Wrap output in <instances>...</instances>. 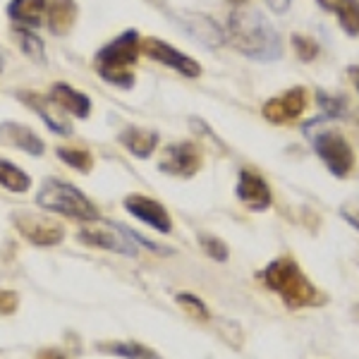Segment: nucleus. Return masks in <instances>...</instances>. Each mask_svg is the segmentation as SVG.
<instances>
[{
    "instance_id": "nucleus-23",
    "label": "nucleus",
    "mask_w": 359,
    "mask_h": 359,
    "mask_svg": "<svg viewBox=\"0 0 359 359\" xmlns=\"http://www.w3.org/2000/svg\"><path fill=\"white\" fill-rule=\"evenodd\" d=\"M17 43H20V48L25 50V55L29 57V60H34V62H46V46L41 39L36 36V34L32 32V29H25V27H20L17 29Z\"/></svg>"
},
{
    "instance_id": "nucleus-17",
    "label": "nucleus",
    "mask_w": 359,
    "mask_h": 359,
    "mask_svg": "<svg viewBox=\"0 0 359 359\" xmlns=\"http://www.w3.org/2000/svg\"><path fill=\"white\" fill-rule=\"evenodd\" d=\"M158 132L154 130H142V127H125L123 132H120L118 142L123 144V147L130 151L132 156H137V158H149L156 147H158Z\"/></svg>"
},
{
    "instance_id": "nucleus-25",
    "label": "nucleus",
    "mask_w": 359,
    "mask_h": 359,
    "mask_svg": "<svg viewBox=\"0 0 359 359\" xmlns=\"http://www.w3.org/2000/svg\"><path fill=\"white\" fill-rule=\"evenodd\" d=\"M57 156H60L69 168H74V170H79V172H89L91 168H94V158H91V154L84 151V149H57Z\"/></svg>"
},
{
    "instance_id": "nucleus-1",
    "label": "nucleus",
    "mask_w": 359,
    "mask_h": 359,
    "mask_svg": "<svg viewBox=\"0 0 359 359\" xmlns=\"http://www.w3.org/2000/svg\"><path fill=\"white\" fill-rule=\"evenodd\" d=\"M225 39L242 55L259 62L278 60L283 55V41L273 25L266 20L264 13L254 8H237L230 13L228 25H225Z\"/></svg>"
},
{
    "instance_id": "nucleus-2",
    "label": "nucleus",
    "mask_w": 359,
    "mask_h": 359,
    "mask_svg": "<svg viewBox=\"0 0 359 359\" xmlns=\"http://www.w3.org/2000/svg\"><path fill=\"white\" fill-rule=\"evenodd\" d=\"M262 280L271 292H276L280 297V302L290 311L309 309V306H318L326 302V297L304 276V271L299 269V264L292 257L273 259L262 271Z\"/></svg>"
},
{
    "instance_id": "nucleus-35",
    "label": "nucleus",
    "mask_w": 359,
    "mask_h": 359,
    "mask_svg": "<svg viewBox=\"0 0 359 359\" xmlns=\"http://www.w3.org/2000/svg\"><path fill=\"white\" fill-rule=\"evenodd\" d=\"M352 314H355V318H357V323H359V304H355V309H352Z\"/></svg>"
},
{
    "instance_id": "nucleus-38",
    "label": "nucleus",
    "mask_w": 359,
    "mask_h": 359,
    "mask_svg": "<svg viewBox=\"0 0 359 359\" xmlns=\"http://www.w3.org/2000/svg\"><path fill=\"white\" fill-rule=\"evenodd\" d=\"M0 69H3V57H0Z\"/></svg>"
},
{
    "instance_id": "nucleus-21",
    "label": "nucleus",
    "mask_w": 359,
    "mask_h": 359,
    "mask_svg": "<svg viewBox=\"0 0 359 359\" xmlns=\"http://www.w3.org/2000/svg\"><path fill=\"white\" fill-rule=\"evenodd\" d=\"M331 13L338 15L340 29L350 36H359V0H333Z\"/></svg>"
},
{
    "instance_id": "nucleus-15",
    "label": "nucleus",
    "mask_w": 359,
    "mask_h": 359,
    "mask_svg": "<svg viewBox=\"0 0 359 359\" xmlns=\"http://www.w3.org/2000/svg\"><path fill=\"white\" fill-rule=\"evenodd\" d=\"M0 142L17 147L22 151H27L29 156H41L43 154V142L39 139V135H34L29 127L17 125V123H3L0 125Z\"/></svg>"
},
{
    "instance_id": "nucleus-37",
    "label": "nucleus",
    "mask_w": 359,
    "mask_h": 359,
    "mask_svg": "<svg viewBox=\"0 0 359 359\" xmlns=\"http://www.w3.org/2000/svg\"><path fill=\"white\" fill-rule=\"evenodd\" d=\"M151 3H158V5H163V0H151Z\"/></svg>"
},
{
    "instance_id": "nucleus-16",
    "label": "nucleus",
    "mask_w": 359,
    "mask_h": 359,
    "mask_svg": "<svg viewBox=\"0 0 359 359\" xmlns=\"http://www.w3.org/2000/svg\"><path fill=\"white\" fill-rule=\"evenodd\" d=\"M46 20H48L50 34L65 36L77 22V5H74V0H50V3H46Z\"/></svg>"
},
{
    "instance_id": "nucleus-4",
    "label": "nucleus",
    "mask_w": 359,
    "mask_h": 359,
    "mask_svg": "<svg viewBox=\"0 0 359 359\" xmlns=\"http://www.w3.org/2000/svg\"><path fill=\"white\" fill-rule=\"evenodd\" d=\"M36 204L43 211L62 213V216L74 218V221L89 223L98 218V208L94 206V201L69 182H62V180H46L36 194Z\"/></svg>"
},
{
    "instance_id": "nucleus-29",
    "label": "nucleus",
    "mask_w": 359,
    "mask_h": 359,
    "mask_svg": "<svg viewBox=\"0 0 359 359\" xmlns=\"http://www.w3.org/2000/svg\"><path fill=\"white\" fill-rule=\"evenodd\" d=\"M20 306V294L15 290H0V316H10Z\"/></svg>"
},
{
    "instance_id": "nucleus-11",
    "label": "nucleus",
    "mask_w": 359,
    "mask_h": 359,
    "mask_svg": "<svg viewBox=\"0 0 359 359\" xmlns=\"http://www.w3.org/2000/svg\"><path fill=\"white\" fill-rule=\"evenodd\" d=\"M235 192H237V199H240L249 211L262 213L273 204V194H271L269 182H266L257 170H249V168L240 170Z\"/></svg>"
},
{
    "instance_id": "nucleus-32",
    "label": "nucleus",
    "mask_w": 359,
    "mask_h": 359,
    "mask_svg": "<svg viewBox=\"0 0 359 359\" xmlns=\"http://www.w3.org/2000/svg\"><path fill=\"white\" fill-rule=\"evenodd\" d=\"M347 77H350L352 86H355L357 94H359V65H350V67H347Z\"/></svg>"
},
{
    "instance_id": "nucleus-20",
    "label": "nucleus",
    "mask_w": 359,
    "mask_h": 359,
    "mask_svg": "<svg viewBox=\"0 0 359 359\" xmlns=\"http://www.w3.org/2000/svg\"><path fill=\"white\" fill-rule=\"evenodd\" d=\"M0 187H5L13 194H25L29 192V187H32V177H29L20 165L0 158Z\"/></svg>"
},
{
    "instance_id": "nucleus-5",
    "label": "nucleus",
    "mask_w": 359,
    "mask_h": 359,
    "mask_svg": "<svg viewBox=\"0 0 359 359\" xmlns=\"http://www.w3.org/2000/svg\"><path fill=\"white\" fill-rule=\"evenodd\" d=\"M91 225H84L82 230H79V242H84V245L89 247H96V249H106V252H118V254H125V257H135L137 254V242L149 249H154V252H161L165 254L161 247L151 245V242H147L144 237H137L132 235L130 230L123 228V225H113L108 221H89Z\"/></svg>"
},
{
    "instance_id": "nucleus-19",
    "label": "nucleus",
    "mask_w": 359,
    "mask_h": 359,
    "mask_svg": "<svg viewBox=\"0 0 359 359\" xmlns=\"http://www.w3.org/2000/svg\"><path fill=\"white\" fill-rule=\"evenodd\" d=\"M50 98H53V101L65 113L77 115V118H82V120L91 111V101H89V98H86L82 91H74L72 86H67V84H55L53 89H50Z\"/></svg>"
},
{
    "instance_id": "nucleus-30",
    "label": "nucleus",
    "mask_w": 359,
    "mask_h": 359,
    "mask_svg": "<svg viewBox=\"0 0 359 359\" xmlns=\"http://www.w3.org/2000/svg\"><path fill=\"white\" fill-rule=\"evenodd\" d=\"M266 3H269V8L273 10L276 15H283L292 5V0H266Z\"/></svg>"
},
{
    "instance_id": "nucleus-7",
    "label": "nucleus",
    "mask_w": 359,
    "mask_h": 359,
    "mask_svg": "<svg viewBox=\"0 0 359 359\" xmlns=\"http://www.w3.org/2000/svg\"><path fill=\"white\" fill-rule=\"evenodd\" d=\"M13 221L22 237H27L36 247H55L65 240V228L48 216H36V213H20L13 216Z\"/></svg>"
},
{
    "instance_id": "nucleus-28",
    "label": "nucleus",
    "mask_w": 359,
    "mask_h": 359,
    "mask_svg": "<svg viewBox=\"0 0 359 359\" xmlns=\"http://www.w3.org/2000/svg\"><path fill=\"white\" fill-rule=\"evenodd\" d=\"M316 101H318V106H321V111L326 113L323 118H338L340 111H343V101H340V98H333V96L323 94V91H318V94H316Z\"/></svg>"
},
{
    "instance_id": "nucleus-31",
    "label": "nucleus",
    "mask_w": 359,
    "mask_h": 359,
    "mask_svg": "<svg viewBox=\"0 0 359 359\" xmlns=\"http://www.w3.org/2000/svg\"><path fill=\"white\" fill-rule=\"evenodd\" d=\"M340 216H343L345 221L350 223L355 230H359V211H350V208H343V211H340Z\"/></svg>"
},
{
    "instance_id": "nucleus-3",
    "label": "nucleus",
    "mask_w": 359,
    "mask_h": 359,
    "mask_svg": "<svg viewBox=\"0 0 359 359\" xmlns=\"http://www.w3.org/2000/svg\"><path fill=\"white\" fill-rule=\"evenodd\" d=\"M139 50H142V39L137 29H127L125 34L103 46L96 53V69L103 82L130 89L135 84V74L130 72V67L137 62Z\"/></svg>"
},
{
    "instance_id": "nucleus-18",
    "label": "nucleus",
    "mask_w": 359,
    "mask_h": 359,
    "mask_svg": "<svg viewBox=\"0 0 359 359\" xmlns=\"http://www.w3.org/2000/svg\"><path fill=\"white\" fill-rule=\"evenodd\" d=\"M8 15L15 25L25 29H36L43 22L46 0H13L8 5Z\"/></svg>"
},
{
    "instance_id": "nucleus-12",
    "label": "nucleus",
    "mask_w": 359,
    "mask_h": 359,
    "mask_svg": "<svg viewBox=\"0 0 359 359\" xmlns=\"http://www.w3.org/2000/svg\"><path fill=\"white\" fill-rule=\"evenodd\" d=\"M125 208L142 223H147L149 228L158 230V233L165 235L172 230V221L161 201L149 199V196H144V194H130V196H125Z\"/></svg>"
},
{
    "instance_id": "nucleus-26",
    "label": "nucleus",
    "mask_w": 359,
    "mask_h": 359,
    "mask_svg": "<svg viewBox=\"0 0 359 359\" xmlns=\"http://www.w3.org/2000/svg\"><path fill=\"white\" fill-rule=\"evenodd\" d=\"M199 245H201V249H204L206 257H211L213 262H228L230 249H228V245H225V242L221 240V237L208 235V233H201V235H199Z\"/></svg>"
},
{
    "instance_id": "nucleus-14",
    "label": "nucleus",
    "mask_w": 359,
    "mask_h": 359,
    "mask_svg": "<svg viewBox=\"0 0 359 359\" xmlns=\"http://www.w3.org/2000/svg\"><path fill=\"white\" fill-rule=\"evenodd\" d=\"M180 25L187 29L189 34L206 48H218V46L225 43V34L223 29L216 25L213 20H208L204 15H196V13H184Z\"/></svg>"
},
{
    "instance_id": "nucleus-10",
    "label": "nucleus",
    "mask_w": 359,
    "mask_h": 359,
    "mask_svg": "<svg viewBox=\"0 0 359 359\" xmlns=\"http://www.w3.org/2000/svg\"><path fill=\"white\" fill-rule=\"evenodd\" d=\"M304 108H306V91L302 86H294V89H287L285 94L269 98L264 103L262 113L269 123L285 125V123H294L304 113Z\"/></svg>"
},
{
    "instance_id": "nucleus-24",
    "label": "nucleus",
    "mask_w": 359,
    "mask_h": 359,
    "mask_svg": "<svg viewBox=\"0 0 359 359\" xmlns=\"http://www.w3.org/2000/svg\"><path fill=\"white\" fill-rule=\"evenodd\" d=\"M175 302L180 309L184 311V314H189L192 318H196V321H211V314H208V306L201 302L196 294H189V292H180L175 297Z\"/></svg>"
},
{
    "instance_id": "nucleus-36",
    "label": "nucleus",
    "mask_w": 359,
    "mask_h": 359,
    "mask_svg": "<svg viewBox=\"0 0 359 359\" xmlns=\"http://www.w3.org/2000/svg\"><path fill=\"white\" fill-rule=\"evenodd\" d=\"M235 5H242V3H247V0H233Z\"/></svg>"
},
{
    "instance_id": "nucleus-27",
    "label": "nucleus",
    "mask_w": 359,
    "mask_h": 359,
    "mask_svg": "<svg viewBox=\"0 0 359 359\" xmlns=\"http://www.w3.org/2000/svg\"><path fill=\"white\" fill-rule=\"evenodd\" d=\"M292 48H294V53L299 55V60H304V62H311L318 55V43L314 39L299 36V34H292Z\"/></svg>"
},
{
    "instance_id": "nucleus-22",
    "label": "nucleus",
    "mask_w": 359,
    "mask_h": 359,
    "mask_svg": "<svg viewBox=\"0 0 359 359\" xmlns=\"http://www.w3.org/2000/svg\"><path fill=\"white\" fill-rule=\"evenodd\" d=\"M98 350L108 352V355L125 357V359H158L147 345H142V343H101Z\"/></svg>"
},
{
    "instance_id": "nucleus-9",
    "label": "nucleus",
    "mask_w": 359,
    "mask_h": 359,
    "mask_svg": "<svg viewBox=\"0 0 359 359\" xmlns=\"http://www.w3.org/2000/svg\"><path fill=\"white\" fill-rule=\"evenodd\" d=\"M201 149L194 142H177L165 149L158 161L161 172L175 177H192L201 168Z\"/></svg>"
},
{
    "instance_id": "nucleus-6",
    "label": "nucleus",
    "mask_w": 359,
    "mask_h": 359,
    "mask_svg": "<svg viewBox=\"0 0 359 359\" xmlns=\"http://www.w3.org/2000/svg\"><path fill=\"white\" fill-rule=\"evenodd\" d=\"M311 144L318 158L326 163L328 170L335 177H347L355 165V154H352L350 142L340 135L338 130H318L311 135Z\"/></svg>"
},
{
    "instance_id": "nucleus-33",
    "label": "nucleus",
    "mask_w": 359,
    "mask_h": 359,
    "mask_svg": "<svg viewBox=\"0 0 359 359\" xmlns=\"http://www.w3.org/2000/svg\"><path fill=\"white\" fill-rule=\"evenodd\" d=\"M36 359H65V355L57 350H43V352H39Z\"/></svg>"
},
{
    "instance_id": "nucleus-8",
    "label": "nucleus",
    "mask_w": 359,
    "mask_h": 359,
    "mask_svg": "<svg viewBox=\"0 0 359 359\" xmlns=\"http://www.w3.org/2000/svg\"><path fill=\"white\" fill-rule=\"evenodd\" d=\"M142 53H147L151 60L161 62V65L175 69V72L182 74V77H189V79L201 77V65H199V62L192 60L189 55H184L182 50L172 48L170 43L156 39V36L142 39Z\"/></svg>"
},
{
    "instance_id": "nucleus-13",
    "label": "nucleus",
    "mask_w": 359,
    "mask_h": 359,
    "mask_svg": "<svg viewBox=\"0 0 359 359\" xmlns=\"http://www.w3.org/2000/svg\"><path fill=\"white\" fill-rule=\"evenodd\" d=\"M22 101L27 103L29 108H34L39 115L43 118V123L48 125L50 132H55V135H62V137H69L72 135V127H69V123L65 118H62V108L57 106V103L53 101L50 96H39V94H20Z\"/></svg>"
},
{
    "instance_id": "nucleus-34",
    "label": "nucleus",
    "mask_w": 359,
    "mask_h": 359,
    "mask_svg": "<svg viewBox=\"0 0 359 359\" xmlns=\"http://www.w3.org/2000/svg\"><path fill=\"white\" fill-rule=\"evenodd\" d=\"M352 127H355L357 139H359V111H355V115H352Z\"/></svg>"
}]
</instances>
